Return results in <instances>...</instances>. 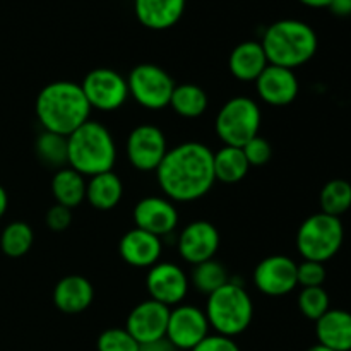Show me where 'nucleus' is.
<instances>
[{
	"label": "nucleus",
	"instance_id": "nucleus-1",
	"mask_svg": "<svg viewBox=\"0 0 351 351\" xmlns=\"http://www.w3.org/2000/svg\"><path fill=\"white\" fill-rule=\"evenodd\" d=\"M215 151L197 141H189L168 149L156 170L165 197L173 202H192L204 197L215 185Z\"/></svg>",
	"mask_w": 351,
	"mask_h": 351
},
{
	"label": "nucleus",
	"instance_id": "nucleus-2",
	"mask_svg": "<svg viewBox=\"0 0 351 351\" xmlns=\"http://www.w3.org/2000/svg\"><path fill=\"white\" fill-rule=\"evenodd\" d=\"M34 108L43 130L65 137L88 122L91 115L81 84L74 81H53L45 86L38 93Z\"/></svg>",
	"mask_w": 351,
	"mask_h": 351
},
{
	"label": "nucleus",
	"instance_id": "nucleus-3",
	"mask_svg": "<svg viewBox=\"0 0 351 351\" xmlns=\"http://www.w3.org/2000/svg\"><path fill=\"white\" fill-rule=\"evenodd\" d=\"M117 161V144L101 122L89 119L67 136V167L82 177L112 171Z\"/></svg>",
	"mask_w": 351,
	"mask_h": 351
},
{
	"label": "nucleus",
	"instance_id": "nucleus-4",
	"mask_svg": "<svg viewBox=\"0 0 351 351\" xmlns=\"http://www.w3.org/2000/svg\"><path fill=\"white\" fill-rule=\"evenodd\" d=\"M261 45L271 65L295 71L314 57L319 40L312 26L304 21L281 19L264 31Z\"/></svg>",
	"mask_w": 351,
	"mask_h": 351
},
{
	"label": "nucleus",
	"instance_id": "nucleus-5",
	"mask_svg": "<svg viewBox=\"0 0 351 351\" xmlns=\"http://www.w3.org/2000/svg\"><path fill=\"white\" fill-rule=\"evenodd\" d=\"M204 312L209 328L215 329L216 335L235 338L249 329L254 319V302L242 285L230 280L209 295Z\"/></svg>",
	"mask_w": 351,
	"mask_h": 351
},
{
	"label": "nucleus",
	"instance_id": "nucleus-6",
	"mask_svg": "<svg viewBox=\"0 0 351 351\" xmlns=\"http://www.w3.org/2000/svg\"><path fill=\"white\" fill-rule=\"evenodd\" d=\"M345 240L341 219L326 213L308 216L297 232V250L304 261L328 263L339 252Z\"/></svg>",
	"mask_w": 351,
	"mask_h": 351
},
{
	"label": "nucleus",
	"instance_id": "nucleus-7",
	"mask_svg": "<svg viewBox=\"0 0 351 351\" xmlns=\"http://www.w3.org/2000/svg\"><path fill=\"white\" fill-rule=\"evenodd\" d=\"M263 113L249 96H235L219 108L215 129L225 146L243 147L252 137L259 136Z\"/></svg>",
	"mask_w": 351,
	"mask_h": 351
},
{
	"label": "nucleus",
	"instance_id": "nucleus-8",
	"mask_svg": "<svg viewBox=\"0 0 351 351\" xmlns=\"http://www.w3.org/2000/svg\"><path fill=\"white\" fill-rule=\"evenodd\" d=\"M129 96L146 110H163L170 106L175 81L163 67L156 64H139L127 77Z\"/></svg>",
	"mask_w": 351,
	"mask_h": 351
},
{
	"label": "nucleus",
	"instance_id": "nucleus-9",
	"mask_svg": "<svg viewBox=\"0 0 351 351\" xmlns=\"http://www.w3.org/2000/svg\"><path fill=\"white\" fill-rule=\"evenodd\" d=\"M81 88L91 110L98 112H117L129 98L127 79L110 67L89 71L82 79Z\"/></svg>",
	"mask_w": 351,
	"mask_h": 351
},
{
	"label": "nucleus",
	"instance_id": "nucleus-10",
	"mask_svg": "<svg viewBox=\"0 0 351 351\" xmlns=\"http://www.w3.org/2000/svg\"><path fill=\"white\" fill-rule=\"evenodd\" d=\"M168 149L165 132L151 123H143L130 130L125 143L127 160L139 171H156Z\"/></svg>",
	"mask_w": 351,
	"mask_h": 351
},
{
	"label": "nucleus",
	"instance_id": "nucleus-11",
	"mask_svg": "<svg viewBox=\"0 0 351 351\" xmlns=\"http://www.w3.org/2000/svg\"><path fill=\"white\" fill-rule=\"evenodd\" d=\"M206 312L195 305L180 304L170 308L165 338L178 351H191L209 335Z\"/></svg>",
	"mask_w": 351,
	"mask_h": 351
},
{
	"label": "nucleus",
	"instance_id": "nucleus-12",
	"mask_svg": "<svg viewBox=\"0 0 351 351\" xmlns=\"http://www.w3.org/2000/svg\"><path fill=\"white\" fill-rule=\"evenodd\" d=\"M146 288L151 300L177 307L189 293V276L178 264L160 261L147 271Z\"/></svg>",
	"mask_w": 351,
	"mask_h": 351
},
{
	"label": "nucleus",
	"instance_id": "nucleus-13",
	"mask_svg": "<svg viewBox=\"0 0 351 351\" xmlns=\"http://www.w3.org/2000/svg\"><path fill=\"white\" fill-rule=\"evenodd\" d=\"M297 266L288 256H269L254 269V285L267 297H283L298 287Z\"/></svg>",
	"mask_w": 351,
	"mask_h": 351
},
{
	"label": "nucleus",
	"instance_id": "nucleus-14",
	"mask_svg": "<svg viewBox=\"0 0 351 351\" xmlns=\"http://www.w3.org/2000/svg\"><path fill=\"white\" fill-rule=\"evenodd\" d=\"M177 249L182 259L192 266L215 259L219 249L218 228L206 219L189 223L178 235Z\"/></svg>",
	"mask_w": 351,
	"mask_h": 351
},
{
	"label": "nucleus",
	"instance_id": "nucleus-15",
	"mask_svg": "<svg viewBox=\"0 0 351 351\" xmlns=\"http://www.w3.org/2000/svg\"><path fill=\"white\" fill-rule=\"evenodd\" d=\"M170 307L156 300H144L129 312L125 329L139 345L160 341L167 335Z\"/></svg>",
	"mask_w": 351,
	"mask_h": 351
},
{
	"label": "nucleus",
	"instance_id": "nucleus-16",
	"mask_svg": "<svg viewBox=\"0 0 351 351\" xmlns=\"http://www.w3.org/2000/svg\"><path fill=\"white\" fill-rule=\"evenodd\" d=\"M132 216L136 228L153 233L160 239L171 235L178 225V211L175 202L160 195L141 199L134 208Z\"/></svg>",
	"mask_w": 351,
	"mask_h": 351
},
{
	"label": "nucleus",
	"instance_id": "nucleus-17",
	"mask_svg": "<svg viewBox=\"0 0 351 351\" xmlns=\"http://www.w3.org/2000/svg\"><path fill=\"white\" fill-rule=\"evenodd\" d=\"M257 95L271 106H287L298 96V79L291 69L267 65L256 81Z\"/></svg>",
	"mask_w": 351,
	"mask_h": 351
},
{
	"label": "nucleus",
	"instance_id": "nucleus-18",
	"mask_svg": "<svg viewBox=\"0 0 351 351\" xmlns=\"http://www.w3.org/2000/svg\"><path fill=\"white\" fill-rule=\"evenodd\" d=\"M119 252L129 266L149 269L160 263L163 254V239L141 228H132L120 239Z\"/></svg>",
	"mask_w": 351,
	"mask_h": 351
},
{
	"label": "nucleus",
	"instance_id": "nucleus-19",
	"mask_svg": "<svg viewBox=\"0 0 351 351\" xmlns=\"http://www.w3.org/2000/svg\"><path fill=\"white\" fill-rule=\"evenodd\" d=\"M187 0H134V12L144 27L170 29L184 16Z\"/></svg>",
	"mask_w": 351,
	"mask_h": 351
},
{
	"label": "nucleus",
	"instance_id": "nucleus-20",
	"mask_svg": "<svg viewBox=\"0 0 351 351\" xmlns=\"http://www.w3.org/2000/svg\"><path fill=\"white\" fill-rule=\"evenodd\" d=\"M95 298V288L79 274H69L62 278L53 288V304L64 314H81Z\"/></svg>",
	"mask_w": 351,
	"mask_h": 351
},
{
	"label": "nucleus",
	"instance_id": "nucleus-21",
	"mask_svg": "<svg viewBox=\"0 0 351 351\" xmlns=\"http://www.w3.org/2000/svg\"><path fill=\"white\" fill-rule=\"evenodd\" d=\"M319 345L332 351H351V314L341 308H329L315 321Z\"/></svg>",
	"mask_w": 351,
	"mask_h": 351
},
{
	"label": "nucleus",
	"instance_id": "nucleus-22",
	"mask_svg": "<svg viewBox=\"0 0 351 351\" xmlns=\"http://www.w3.org/2000/svg\"><path fill=\"white\" fill-rule=\"evenodd\" d=\"M230 72L242 82H256L257 77L269 65L261 41H243L230 53Z\"/></svg>",
	"mask_w": 351,
	"mask_h": 351
},
{
	"label": "nucleus",
	"instance_id": "nucleus-23",
	"mask_svg": "<svg viewBox=\"0 0 351 351\" xmlns=\"http://www.w3.org/2000/svg\"><path fill=\"white\" fill-rule=\"evenodd\" d=\"M123 184L115 171L95 175L86 184V201L99 211H110L122 201Z\"/></svg>",
	"mask_w": 351,
	"mask_h": 351
},
{
	"label": "nucleus",
	"instance_id": "nucleus-24",
	"mask_svg": "<svg viewBox=\"0 0 351 351\" xmlns=\"http://www.w3.org/2000/svg\"><path fill=\"white\" fill-rule=\"evenodd\" d=\"M86 184L88 182L79 171L64 167L51 177V194L57 204L74 209L86 201Z\"/></svg>",
	"mask_w": 351,
	"mask_h": 351
},
{
	"label": "nucleus",
	"instance_id": "nucleus-25",
	"mask_svg": "<svg viewBox=\"0 0 351 351\" xmlns=\"http://www.w3.org/2000/svg\"><path fill=\"white\" fill-rule=\"evenodd\" d=\"M213 168L216 180L223 184H239L247 177L250 165L242 147L223 146L213 156Z\"/></svg>",
	"mask_w": 351,
	"mask_h": 351
},
{
	"label": "nucleus",
	"instance_id": "nucleus-26",
	"mask_svg": "<svg viewBox=\"0 0 351 351\" xmlns=\"http://www.w3.org/2000/svg\"><path fill=\"white\" fill-rule=\"evenodd\" d=\"M209 98L204 89L197 84H178L175 86L170 98V106L177 115L184 119H197L208 110Z\"/></svg>",
	"mask_w": 351,
	"mask_h": 351
},
{
	"label": "nucleus",
	"instance_id": "nucleus-27",
	"mask_svg": "<svg viewBox=\"0 0 351 351\" xmlns=\"http://www.w3.org/2000/svg\"><path fill=\"white\" fill-rule=\"evenodd\" d=\"M34 151L41 163L47 167L55 168V170L67 167V137L65 136L43 130L36 137Z\"/></svg>",
	"mask_w": 351,
	"mask_h": 351
},
{
	"label": "nucleus",
	"instance_id": "nucleus-28",
	"mask_svg": "<svg viewBox=\"0 0 351 351\" xmlns=\"http://www.w3.org/2000/svg\"><path fill=\"white\" fill-rule=\"evenodd\" d=\"M319 202L321 213L339 218L351 208V184L343 178H332L322 187Z\"/></svg>",
	"mask_w": 351,
	"mask_h": 351
},
{
	"label": "nucleus",
	"instance_id": "nucleus-29",
	"mask_svg": "<svg viewBox=\"0 0 351 351\" xmlns=\"http://www.w3.org/2000/svg\"><path fill=\"white\" fill-rule=\"evenodd\" d=\"M34 242V233L27 223L14 221L3 228L0 235V249L7 257H23L29 252Z\"/></svg>",
	"mask_w": 351,
	"mask_h": 351
},
{
	"label": "nucleus",
	"instance_id": "nucleus-30",
	"mask_svg": "<svg viewBox=\"0 0 351 351\" xmlns=\"http://www.w3.org/2000/svg\"><path fill=\"white\" fill-rule=\"evenodd\" d=\"M191 281L195 290L209 297L216 290L225 287L230 281V276L228 271L225 269V266L221 263H218L216 259H211L194 266V269L191 273Z\"/></svg>",
	"mask_w": 351,
	"mask_h": 351
},
{
	"label": "nucleus",
	"instance_id": "nucleus-31",
	"mask_svg": "<svg viewBox=\"0 0 351 351\" xmlns=\"http://www.w3.org/2000/svg\"><path fill=\"white\" fill-rule=\"evenodd\" d=\"M298 308L311 321H319L329 311V295L322 287L302 288L298 295Z\"/></svg>",
	"mask_w": 351,
	"mask_h": 351
},
{
	"label": "nucleus",
	"instance_id": "nucleus-32",
	"mask_svg": "<svg viewBox=\"0 0 351 351\" xmlns=\"http://www.w3.org/2000/svg\"><path fill=\"white\" fill-rule=\"evenodd\" d=\"M96 348L98 351H139L141 345L125 328H112L99 335Z\"/></svg>",
	"mask_w": 351,
	"mask_h": 351
},
{
	"label": "nucleus",
	"instance_id": "nucleus-33",
	"mask_svg": "<svg viewBox=\"0 0 351 351\" xmlns=\"http://www.w3.org/2000/svg\"><path fill=\"white\" fill-rule=\"evenodd\" d=\"M242 149L250 167H264L269 163L271 156H273V146L263 136L252 137Z\"/></svg>",
	"mask_w": 351,
	"mask_h": 351
},
{
	"label": "nucleus",
	"instance_id": "nucleus-34",
	"mask_svg": "<svg viewBox=\"0 0 351 351\" xmlns=\"http://www.w3.org/2000/svg\"><path fill=\"white\" fill-rule=\"evenodd\" d=\"M297 280L302 288L322 287L326 281V267L315 261H302L297 266Z\"/></svg>",
	"mask_w": 351,
	"mask_h": 351
},
{
	"label": "nucleus",
	"instance_id": "nucleus-35",
	"mask_svg": "<svg viewBox=\"0 0 351 351\" xmlns=\"http://www.w3.org/2000/svg\"><path fill=\"white\" fill-rule=\"evenodd\" d=\"M45 223H47V226L51 230V232H57V233L65 232L72 223V209L65 208V206H60V204H53L47 211Z\"/></svg>",
	"mask_w": 351,
	"mask_h": 351
},
{
	"label": "nucleus",
	"instance_id": "nucleus-36",
	"mask_svg": "<svg viewBox=\"0 0 351 351\" xmlns=\"http://www.w3.org/2000/svg\"><path fill=\"white\" fill-rule=\"evenodd\" d=\"M191 351H240V348L239 345L233 341V338H228V336L208 335Z\"/></svg>",
	"mask_w": 351,
	"mask_h": 351
},
{
	"label": "nucleus",
	"instance_id": "nucleus-37",
	"mask_svg": "<svg viewBox=\"0 0 351 351\" xmlns=\"http://www.w3.org/2000/svg\"><path fill=\"white\" fill-rule=\"evenodd\" d=\"M335 16L348 17L351 16V0H331L328 7Z\"/></svg>",
	"mask_w": 351,
	"mask_h": 351
},
{
	"label": "nucleus",
	"instance_id": "nucleus-38",
	"mask_svg": "<svg viewBox=\"0 0 351 351\" xmlns=\"http://www.w3.org/2000/svg\"><path fill=\"white\" fill-rule=\"evenodd\" d=\"M139 351H178L168 341L167 338L160 339V341H153V343H147V345H141Z\"/></svg>",
	"mask_w": 351,
	"mask_h": 351
},
{
	"label": "nucleus",
	"instance_id": "nucleus-39",
	"mask_svg": "<svg viewBox=\"0 0 351 351\" xmlns=\"http://www.w3.org/2000/svg\"><path fill=\"white\" fill-rule=\"evenodd\" d=\"M298 2L307 7H312V9H328L331 0H298Z\"/></svg>",
	"mask_w": 351,
	"mask_h": 351
},
{
	"label": "nucleus",
	"instance_id": "nucleus-40",
	"mask_svg": "<svg viewBox=\"0 0 351 351\" xmlns=\"http://www.w3.org/2000/svg\"><path fill=\"white\" fill-rule=\"evenodd\" d=\"M7 206H9V197H7L5 189H3L2 185H0V219H2V216L5 215Z\"/></svg>",
	"mask_w": 351,
	"mask_h": 351
},
{
	"label": "nucleus",
	"instance_id": "nucleus-41",
	"mask_svg": "<svg viewBox=\"0 0 351 351\" xmlns=\"http://www.w3.org/2000/svg\"><path fill=\"white\" fill-rule=\"evenodd\" d=\"M307 351H332V350H329V348H326V346H322V345H314V346H311V348H308Z\"/></svg>",
	"mask_w": 351,
	"mask_h": 351
}]
</instances>
